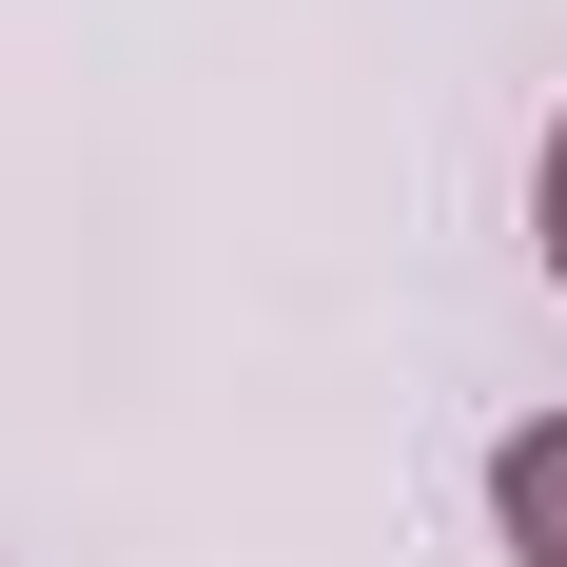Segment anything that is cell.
<instances>
[{"label": "cell", "mask_w": 567, "mask_h": 567, "mask_svg": "<svg viewBox=\"0 0 567 567\" xmlns=\"http://www.w3.org/2000/svg\"><path fill=\"white\" fill-rule=\"evenodd\" d=\"M489 528H509V567H567V411L489 431Z\"/></svg>", "instance_id": "obj_1"}, {"label": "cell", "mask_w": 567, "mask_h": 567, "mask_svg": "<svg viewBox=\"0 0 567 567\" xmlns=\"http://www.w3.org/2000/svg\"><path fill=\"white\" fill-rule=\"evenodd\" d=\"M528 235H548V275H567V117H548V157H528Z\"/></svg>", "instance_id": "obj_2"}]
</instances>
